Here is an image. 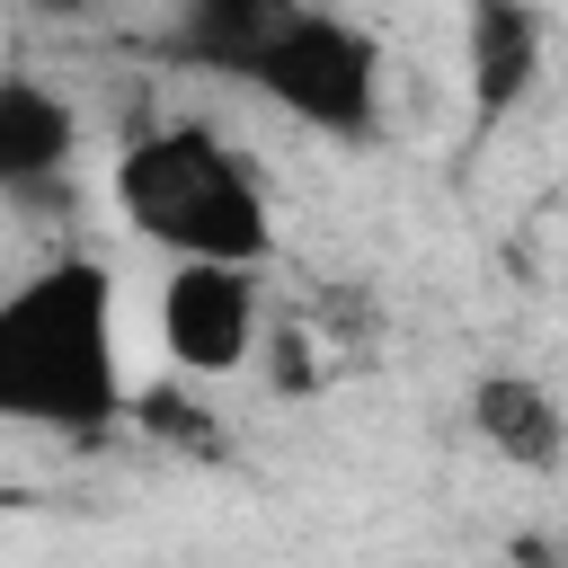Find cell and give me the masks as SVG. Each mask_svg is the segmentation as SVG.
<instances>
[{"instance_id": "6da1fadb", "label": "cell", "mask_w": 568, "mask_h": 568, "mask_svg": "<svg viewBox=\"0 0 568 568\" xmlns=\"http://www.w3.org/2000/svg\"><path fill=\"white\" fill-rule=\"evenodd\" d=\"M133 399L115 266L106 257H44L0 293V435L98 444Z\"/></svg>"}, {"instance_id": "7a4b0ae2", "label": "cell", "mask_w": 568, "mask_h": 568, "mask_svg": "<svg viewBox=\"0 0 568 568\" xmlns=\"http://www.w3.org/2000/svg\"><path fill=\"white\" fill-rule=\"evenodd\" d=\"M106 204L115 222L160 248V257H275V204L266 178L240 142H222L213 124H142L115 169H106Z\"/></svg>"}, {"instance_id": "3957f363", "label": "cell", "mask_w": 568, "mask_h": 568, "mask_svg": "<svg viewBox=\"0 0 568 568\" xmlns=\"http://www.w3.org/2000/svg\"><path fill=\"white\" fill-rule=\"evenodd\" d=\"M240 80L302 133L320 142H382L390 124V62H382V36L346 9H320V0H293V18L240 62Z\"/></svg>"}, {"instance_id": "277c9868", "label": "cell", "mask_w": 568, "mask_h": 568, "mask_svg": "<svg viewBox=\"0 0 568 568\" xmlns=\"http://www.w3.org/2000/svg\"><path fill=\"white\" fill-rule=\"evenodd\" d=\"M151 346L186 382H240L266 346V275L248 257H169Z\"/></svg>"}, {"instance_id": "5b68a950", "label": "cell", "mask_w": 568, "mask_h": 568, "mask_svg": "<svg viewBox=\"0 0 568 568\" xmlns=\"http://www.w3.org/2000/svg\"><path fill=\"white\" fill-rule=\"evenodd\" d=\"M470 435L506 470H559L568 462V408L532 373H479L470 382Z\"/></svg>"}, {"instance_id": "8992f818", "label": "cell", "mask_w": 568, "mask_h": 568, "mask_svg": "<svg viewBox=\"0 0 568 568\" xmlns=\"http://www.w3.org/2000/svg\"><path fill=\"white\" fill-rule=\"evenodd\" d=\"M71 151H80V106L36 71H0V195L53 186Z\"/></svg>"}, {"instance_id": "52a82bcc", "label": "cell", "mask_w": 568, "mask_h": 568, "mask_svg": "<svg viewBox=\"0 0 568 568\" xmlns=\"http://www.w3.org/2000/svg\"><path fill=\"white\" fill-rule=\"evenodd\" d=\"M541 71V18L524 0H470V89L479 106H515Z\"/></svg>"}, {"instance_id": "ba28073f", "label": "cell", "mask_w": 568, "mask_h": 568, "mask_svg": "<svg viewBox=\"0 0 568 568\" xmlns=\"http://www.w3.org/2000/svg\"><path fill=\"white\" fill-rule=\"evenodd\" d=\"M284 18H293V0H178L169 44H178L186 62H204V71H231V80H240V62H248Z\"/></svg>"}]
</instances>
